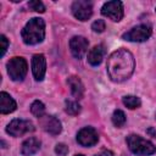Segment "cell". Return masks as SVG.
<instances>
[{
    "label": "cell",
    "instance_id": "1",
    "mask_svg": "<svg viewBox=\"0 0 156 156\" xmlns=\"http://www.w3.org/2000/svg\"><path fill=\"white\" fill-rule=\"evenodd\" d=\"M135 61L133 54L127 49L113 51L107 58V73L112 82L121 83L130 78L134 72Z\"/></svg>",
    "mask_w": 156,
    "mask_h": 156
},
{
    "label": "cell",
    "instance_id": "2",
    "mask_svg": "<svg viewBox=\"0 0 156 156\" xmlns=\"http://www.w3.org/2000/svg\"><path fill=\"white\" fill-rule=\"evenodd\" d=\"M22 39L28 45H35L45 38V22L43 18L34 17L29 20L21 32Z\"/></svg>",
    "mask_w": 156,
    "mask_h": 156
},
{
    "label": "cell",
    "instance_id": "3",
    "mask_svg": "<svg viewBox=\"0 0 156 156\" xmlns=\"http://www.w3.org/2000/svg\"><path fill=\"white\" fill-rule=\"evenodd\" d=\"M127 145L129 150L138 156H149L156 152V146L151 141L136 134H130L127 136Z\"/></svg>",
    "mask_w": 156,
    "mask_h": 156
},
{
    "label": "cell",
    "instance_id": "4",
    "mask_svg": "<svg viewBox=\"0 0 156 156\" xmlns=\"http://www.w3.org/2000/svg\"><path fill=\"white\" fill-rule=\"evenodd\" d=\"M7 73L10 78L15 82H21L24 79L27 71H28V65L27 61L23 57L15 56L7 62Z\"/></svg>",
    "mask_w": 156,
    "mask_h": 156
},
{
    "label": "cell",
    "instance_id": "5",
    "mask_svg": "<svg viewBox=\"0 0 156 156\" xmlns=\"http://www.w3.org/2000/svg\"><path fill=\"white\" fill-rule=\"evenodd\" d=\"M152 34V28L149 24H139L136 27H133L130 30L126 32L122 38L127 41L133 43H143L146 41Z\"/></svg>",
    "mask_w": 156,
    "mask_h": 156
},
{
    "label": "cell",
    "instance_id": "6",
    "mask_svg": "<svg viewBox=\"0 0 156 156\" xmlns=\"http://www.w3.org/2000/svg\"><path fill=\"white\" fill-rule=\"evenodd\" d=\"M35 128H34V124L28 121V119H20V118H16V119H12L7 127H6V132L12 135V136H21L26 133H29V132H33Z\"/></svg>",
    "mask_w": 156,
    "mask_h": 156
},
{
    "label": "cell",
    "instance_id": "7",
    "mask_svg": "<svg viewBox=\"0 0 156 156\" xmlns=\"http://www.w3.org/2000/svg\"><path fill=\"white\" fill-rule=\"evenodd\" d=\"M101 13L105 17H107L115 22H118L123 17V4L121 1H117V0L107 1L102 5Z\"/></svg>",
    "mask_w": 156,
    "mask_h": 156
},
{
    "label": "cell",
    "instance_id": "8",
    "mask_svg": "<svg viewBox=\"0 0 156 156\" xmlns=\"http://www.w3.org/2000/svg\"><path fill=\"white\" fill-rule=\"evenodd\" d=\"M72 13L79 21H88L93 15V5L90 1L77 0L72 4Z\"/></svg>",
    "mask_w": 156,
    "mask_h": 156
},
{
    "label": "cell",
    "instance_id": "9",
    "mask_svg": "<svg viewBox=\"0 0 156 156\" xmlns=\"http://www.w3.org/2000/svg\"><path fill=\"white\" fill-rule=\"evenodd\" d=\"M99 140V134L93 127H84L77 133V141L82 146H94Z\"/></svg>",
    "mask_w": 156,
    "mask_h": 156
},
{
    "label": "cell",
    "instance_id": "10",
    "mask_svg": "<svg viewBox=\"0 0 156 156\" xmlns=\"http://www.w3.org/2000/svg\"><path fill=\"white\" fill-rule=\"evenodd\" d=\"M88 45H89L88 40H87L84 37H82V35H76V37H73V38L69 40V49H71V52H72V55H73L76 58H78V60H80V58L85 55V52H87V50H88Z\"/></svg>",
    "mask_w": 156,
    "mask_h": 156
},
{
    "label": "cell",
    "instance_id": "11",
    "mask_svg": "<svg viewBox=\"0 0 156 156\" xmlns=\"http://www.w3.org/2000/svg\"><path fill=\"white\" fill-rule=\"evenodd\" d=\"M39 123H40L41 128H43L46 133H49V134H51V135H57V134H60L61 130H62L61 122H60L56 117H54V116L44 115L43 117L39 118Z\"/></svg>",
    "mask_w": 156,
    "mask_h": 156
},
{
    "label": "cell",
    "instance_id": "12",
    "mask_svg": "<svg viewBox=\"0 0 156 156\" xmlns=\"http://www.w3.org/2000/svg\"><path fill=\"white\" fill-rule=\"evenodd\" d=\"M32 72L35 80H43L46 72V60L43 54H35L32 57Z\"/></svg>",
    "mask_w": 156,
    "mask_h": 156
},
{
    "label": "cell",
    "instance_id": "13",
    "mask_svg": "<svg viewBox=\"0 0 156 156\" xmlns=\"http://www.w3.org/2000/svg\"><path fill=\"white\" fill-rule=\"evenodd\" d=\"M106 54V48L104 44H98L95 45L93 49H90L89 54H88V62L91 66H99Z\"/></svg>",
    "mask_w": 156,
    "mask_h": 156
},
{
    "label": "cell",
    "instance_id": "14",
    "mask_svg": "<svg viewBox=\"0 0 156 156\" xmlns=\"http://www.w3.org/2000/svg\"><path fill=\"white\" fill-rule=\"evenodd\" d=\"M16 107L17 105H16V101L12 99V96L5 91H1L0 93V112L2 115L11 113L16 110Z\"/></svg>",
    "mask_w": 156,
    "mask_h": 156
},
{
    "label": "cell",
    "instance_id": "15",
    "mask_svg": "<svg viewBox=\"0 0 156 156\" xmlns=\"http://www.w3.org/2000/svg\"><path fill=\"white\" fill-rule=\"evenodd\" d=\"M40 149V140L32 136L26 139L21 146V154L23 156H32Z\"/></svg>",
    "mask_w": 156,
    "mask_h": 156
},
{
    "label": "cell",
    "instance_id": "16",
    "mask_svg": "<svg viewBox=\"0 0 156 156\" xmlns=\"http://www.w3.org/2000/svg\"><path fill=\"white\" fill-rule=\"evenodd\" d=\"M67 83L71 88V93L76 99H82L84 96V85L79 77L77 76H71L67 79Z\"/></svg>",
    "mask_w": 156,
    "mask_h": 156
},
{
    "label": "cell",
    "instance_id": "17",
    "mask_svg": "<svg viewBox=\"0 0 156 156\" xmlns=\"http://www.w3.org/2000/svg\"><path fill=\"white\" fill-rule=\"evenodd\" d=\"M122 102H123V105H124L126 107H128V108H130V110L138 108V107H140V105H141L140 99H139L138 96H134V95H126V96H123Z\"/></svg>",
    "mask_w": 156,
    "mask_h": 156
},
{
    "label": "cell",
    "instance_id": "18",
    "mask_svg": "<svg viewBox=\"0 0 156 156\" xmlns=\"http://www.w3.org/2000/svg\"><path fill=\"white\" fill-rule=\"evenodd\" d=\"M30 112H32L35 117L40 118V117H43V116L45 115V105H44L41 101L35 100V101H33V104L30 105Z\"/></svg>",
    "mask_w": 156,
    "mask_h": 156
},
{
    "label": "cell",
    "instance_id": "19",
    "mask_svg": "<svg viewBox=\"0 0 156 156\" xmlns=\"http://www.w3.org/2000/svg\"><path fill=\"white\" fill-rule=\"evenodd\" d=\"M82 107L77 102V101H72V100H66V107H65V111L71 115V116H77L79 112H80Z\"/></svg>",
    "mask_w": 156,
    "mask_h": 156
},
{
    "label": "cell",
    "instance_id": "20",
    "mask_svg": "<svg viewBox=\"0 0 156 156\" xmlns=\"http://www.w3.org/2000/svg\"><path fill=\"white\" fill-rule=\"evenodd\" d=\"M112 123L117 127V128H121L124 126L126 123V115L122 110H115L113 115H112Z\"/></svg>",
    "mask_w": 156,
    "mask_h": 156
},
{
    "label": "cell",
    "instance_id": "21",
    "mask_svg": "<svg viewBox=\"0 0 156 156\" xmlns=\"http://www.w3.org/2000/svg\"><path fill=\"white\" fill-rule=\"evenodd\" d=\"M28 6H29L33 11H35V12H40V13H43V12L45 11V6H44V4H43L41 1H39V0L29 1V2H28Z\"/></svg>",
    "mask_w": 156,
    "mask_h": 156
},
{
    "label": "cell",
    "instance_id": "22",
    "mask_svg": "<svg viewBox=\"0 0 156 156\" xmlns=\"http://www.w3.org/2000/svg\"><path fill=\"white\" fill-rule=\"evenodd\" d=\"M91 29L96 33H101L106 29V24H105V21L104 20H96L95 22H93L91 24Z\"/></svg>",
    "mask_w": 156,
    "mask_h": 156
},
{
    "label": "cell",
    "instance_id": "23",
    "mask_svg": "<svg viewBox=\"0 0 156 156\" xmlns=\"http://www.w3.org/2000/svg\"><path fill=\"white\" fill-rule=\"evenodd\" d=\"M55 152L58 155V156H66L68 154V146L63 143H60L55 146Z\"/></svg>",
    "mask_w": 156,
    "mask_h": 156
},
{
    "label": "cell",
    "instance_id": "24",
    "mask_svg": "<svg viewBox=\"0 0 156 156\" xmlns=\"http://www.w3.org/2000/svg\"><path fill=\"white\" fill-rule=\"evenodd\" d=\"M7 48H9V40H7V38L2 34V35H0V49H1V51H0V56H1V57L5 55Z\"/></svg>",
    "mask_w": 156,
    "mask_h": 156
},
{
    "label": "cell",
    "instance_id": "25",
    "mask_svg": "<svg viewBox=\"0 0 156 156\" xmlns=\"http://www.w3.org/2000/svg\"><path fill=\"white\" fill-rule=\"evenodd\" d=\"M95 156H113V152H112V151H110V150H102L101 152L96 154Z\"/></svg>",
    "mask_w": 156,
    "mask_h": 156
},
{
    "label": "cell",
    "instance_id": "26",
    "mask_svg": "<svg viewBox=\"0 0 156 156\" xmlns=\"http://www.w3.org/2000/svg\"><path fill=\"white\" fill-rule=\"evenodd\" d=\"M147 133L151 135V136H154V138H156V130L154 129V128H149L147 129Z\"/></svg>",
    "mask_w": 156,
    "mask_h": 156
},
{
    "label": "cell",
    "instance_id": "27",
    "mask_svg": "<svg viewBox=\"0 0 156 156\" xmlns=\"http://www.w3.org/2000/svg\"><path fill=\"white\" fill-rule=\"evenodd\" d=\"M74 156H84V155H80V154H77V155H74Z\"/></svg>",
    "mask_w": 156,
    "mask_h": 156
}]
</instances>
